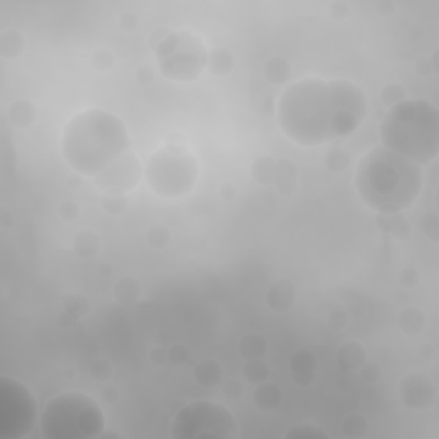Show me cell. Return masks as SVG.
Segmentation results:
<instances>
[{"instance_id":"28","label":"cell","mask_w":439,"mask_h":439,"mask_svg":"<svg viewBox=\"0 0 439 439\" xmlns=\"http://www.w3.org/2000/svg\"><path fill=\"white\" fill-rule=\"evenodd\" d=\"M245 381L250 384L265 383L270 378V367L265 362V359H253V361H245L244 367H242Z\"/></svg>"},{"instance_id":"9","label":"cell","mask_w":439,"mask_h":439,"mask_svg":"<svg viewBox=\"0 0 439 439\" xmlns=\"http://www.w3.org/2000/svg\"><path fill=\"white\" fill-rule=\"evenodd\" d=\"M38 421V403L31 390L18 379L0 378V439H23Z\"/></svg>"},{"instance_id":"7","label":"cell","mask_w":439,"mask_h":439,"mask_svg":"<svg viewBox=\"0 0 439 439\" xmlns=\"http://www.w3.org/2000/svg\"><path fill=\"white\" fill-rule=\"evenodd\" d=\"M170 436L174 439H236L239 438V425L225 405L211 400H196L184 405L174 417Z\"/></svg>"},{"instance_id":"27","label":"cell","mask_w":439,"mask_h":439,"mask_svg":"<svg viewBox=\"0 0 439 439\" xmlns=\"http://www.w3.org/2000/svg\"><path fill=\"white\" fill-rule=\"evenodd\" d=\"M275 165H277V160L271 157H259L253 162L250 165V177L254 179V182L259 184V186H273L275 181Z\"/></svg>"},{"instance_id":"13","label":"cell","mask_w":439,"mask_h":439,"mask_svg":"<svg viewBox=\"0 0 439 439\" xmlns=\"http://www.w3.org/2000/svg\"><path fill=\"white\" fill-rule=\"evenodd\" d=\"M297 299L295 283L288 278H278L266 292V306L277 314H283L294 307Z\"/></svg>"},{"instance_id":"45","label":"cell","mask_w":439,"mask_h":439,"mask_svg":"<svg viewBox=\"0 0 439 439\" xmlns=\"http://www.w3.org/2000/svg\"><path fill=\"white\" fill-rule=\"evenodd\" d=\"M350 14V6L344 0H337V2H333L332 6H329V16L334 21H344L349 18Z\"/></svg>"},{"instance_id":"32","label":"cell","mask_w":439,"mask_h":439,"mask_svg":"<svg viewBox=\"0 0 439 439\" xmlns=\"http://www.w3.org/2000/svg\"><path fill=\"white\" fill-rule=\"evenodd\" d=\"M100 204H102L103 211L108 213V215L117 216L120 213L125 211L127 208L129 201L125 198V194H114V192H103L102 199H100Z\"/></svg>"},{"instance_id":"22","label":"cell","mask_w":439,"mask_h":439,"mask_svg":"<svg viewBox=\"0 0 439 439\" xmlns=\"http://www.w3.org/2000/svg\"><path fill=\"white\" fill-rule=\"evenodd\" d=\"M73 250L78 258L91 259L100 250V237L93 230H79L73 239Z\"/></svg>"},{"instance_id":"15","label":"cell","mask_w":439,"mask_h":439,"mask_svg":"<svg viewBox=\"0 0 439 439\" xmlns=\"http://www.w3.org/2000/svg\"><path fill=\"white\" fill-rule=\"evenodd\" d=\"M297 179L299 170L294 160L290 158H278L275 165V181L273 186L282 196H292L297 189Z\"/></svg>"},{"instance_id":"17","label":"cell","mask_w":439,"mask_h":439,"mask_svg":"<svg viewBox=\"0 0 439 439\" xmlns=\"http://www.w3.org/2000/svg\"><path fill=\"white\" fill-rule=\"evenodd\" d=\"M282 390H280L277 384L270 381L256 384V390L253 393V401L254 405H256V408L266 413L278 411L280 405H282Z\"/></svg>"},{"instance_id":"41","label":"cell","mask_w":439,"mask_h":439,"mask_svg":"<svg viewBox=\"0 0 439 439\" xmlns=\"http://www.w3.org/2000/svg\"><path fill=\"white\" fill-rule=\"evenodd\" d=\"M221 391H223V395L227 396L228 400H240L242 395H244V384H242L239 379H228V381L221 386Z\"/></svg>"},{"instance_id":"44","label":"cell","mask_w":439,"mask_h":439,"mask_svg":"<svg viewBox=\"0 0 439 439\" xmlns=\"http://www.w3.org/2000/svg\"><path fill=\"white\" fill-rule=\"evenodd\" d=\"M359 373H361L362 381L367 384H374L379 379V376H381V371H379V367L376 366V364H367V362L359 369Z\"/></svg>"},{"instance_id":"37","label":"cell","mask_w":439,"mask_h":439,"mask_svg":"<svg viewBox=\"0 0 439 439\" xmlns=\"http://www.w3.org/2000/svg\"><path fill=\"white\" fill-rule=\"evenodd\" d=\"M285 438H329V434L324 429H321L319 425L300 424L288 429Z\"/></svg>"},{"instance_id":"36","label":"cell","mask_w":439,"mask_h":439,"mask_svg":"<svg viewBox=\"0 0 439 439\" xmlns=\"http://www.w3.org/2000/svg\"><path fill=\"white\" fill-rule=\"evenodd\" d=\"M419 228L421 232L428 237L429 240H433L434 244L439 242V216L436 213H424L419 220Z\"/></svg>"},{"instance_id":"51","label":"cell","mask_w":439,"mask_h":439,"mask_svg":"<svg viewBox=\"0 0 439 439\" xmlns=\"http://www.w3.org/2000/svg\"><path fill=\"white\" fill-rule=\"evenodd\" d=\"M376 11L381 16H391L395 14L396 6L393 0H379V2H376Z\"/></svg>"},{"instance_id":"8","label":"cell","mask_w":439,"mask_h":439,"mask_svg":"<svg viewBox=\"0 0 439 439\" xmlns=\"http://www.w3.org/2000/svg\"><path fill=\"white\" fill-rule=\"evenodd\" d=\"M158 69L175 83H192L208 64V50L198 36L187 31H170L157 48Z\"/></svg>"},{"instance_id":"19","label":"cell","mask_w":439,"mask_h":439,"mask_svg":"<svg viewBox=\"0 0 439 439\" xmlns=\"http://www.w3.org/2000/svg\"><path fill=\"white\" fill-rule=\"evenodd\" d=\"M112 294H114V299L120 306H134L136 302H139L141 295H143V287H141L139 280L134 277H124L117 280Z\"/></svg>"},{"instance_id":"2","label":"cell","mask_w":439,"mask_h":439,"mask_svg":"<svg viewBox=\"0 0 439 439\" xmlns=\"http://www.w3.org/2000/svg\"><path fill=\"white\" fill-rule=\"evenodd\" d=\"M424 172L417 165L384 146H376L361 158L355 172V189L367 208L378 213H403L419 199Z\"/></svg>"},{"instance_id":"30","label":"cell","mask_w":439,"mask_h":439,"mask_svg":"<svg viewBox=\"0 0 439 439\" xmlns=\"http://www.w3.org/2000/svg\"><path fill=\"white\" fill-rule=\"evenodd\" d=\"M324 163H326V169H328L329 172L342 174L350 166V163H352V157H350V153L345 152V149L333 148L324 154Z\"/></svg>"},{"instance_id":"26","label":"cell","mask_w":439,"mask_h":439,"mask_svg":"<svg viewBox=\"0 0 439 439\" xmlns=\"http://www.w3.org/2000/svg\"><path fill=\"white\" fill-rule=\"evenodd\" d=\"M263 74L271 85H283L290 78V64H288L285 57L273 55L266 60L265 67H263Z\"/></svg>"},{"instance_id":"50","label":"cell","mask_w":439,"mask_h":439,"mask_svg":"<svg viewBox=\"0 0 439 439\" xmlns=\"http://www.w3.org/2000/svg\"><path fill=\"white\" fill-rule=\"evenodd\" d=\"M416 73L419 74V76L425 78V76H429V74L436 73V70H434V67L433 64H430L429 58H419L416 64Z\"/></svg>"},{"instance_id":"52","label":"cell","mask_w":439,"mask_h":439,"mask_svg":"<svg viewBox=\"0 0 439 439\" xmlns=\"http://www.w3.org/2000/svg\"><path fill=\"white\" fill-rule=\"evenodd\" d=\"M136 78H137V81L141 83V85H148V83L153 81L152 69H149L148 65L139 67V69H137V73H136Z\"/></svg>"},{"instance_id":"43","label":"cell","mask_w":439,"mask_h":439,"mask_svg":"<svg viewBox=\"0 0 439 439\" xmlns=\"http://www.w3.org/2000/svg\"><path fill=\"white\" fill-rule=\"evenodd\" d=\"M347 323H349V314H347L345 311H342V309H334V311L329 312L328 316V326L334 332H340V329H344Z\"/></svg>"},{"instance_id":"24","label":"cell","mask_w":439,"mask_h":439,"mask_svg":"<svg viewBox=\"0 0 439 439\" xmlns=\"http://www.w3.org/2000/svg\"><path fill=\"white\" fill-rule=\"evenodd\" d=\"M239 354L245 361L253 359H265L268 354V340L261 333H248L240 338Z\"/></svg>"},{"instance_id":"34","label":"cell","mask_w":439,"mask_h":439,"mask_svg":"<svg viewBox=\"0 0 439 439\" xmlns=\"http://www.w3.org/2000/svg\"><path fill=\"white\" fill-rule=\"evenodd\" d=\"M381 100L384 107L391 108L398 105L403 100H407V91H405V88L400 83H388L381 90Z\"/></svg>"},{"instance_id":"42","label":"cell","mask_w":439,"mask_h":439,"mask_svg":"<svg viewBox=\"0 0 439 439\" xmlns=\"http://www.w3.org/2000/svg\"><path fill=\"white\" fill-rule=\"evenodd\" d=\"M58 216L64 221H76L79 218V206L76 201H64L58 206Z\"/></svg>"},{"instance_id":"20","label":"cell","mask_w":439,"mask_h":439,"mask_svg":"<svg viewBox=\"0 0 439 439\" xmlns=\"http://www.w3.org/2000/svg\"><path fill=\"white\" fill-rule=\"evenodd\" d=\"M9 122L14 125L16 129H28L35 124L38 112H36L35 103L29 102V100H16L14 103L9 107Z\"/></svg>"},{"instance_id":"48","label":"cell","mask_w":439,"mask_h":439,"mask_svg":"<svg viewBox=\"0 0 439 439\" xmlns=\"http://www.w3.org/2000/svg\"><path fill=\"white\" fill-rule=\"evenodd\" d=\"M102 398L107 401V403H117L120 398V390L115 386V384H105L102 388Z\"/></svg>"},{"instance_id":"12","label":"cell","mask_w":439,"mask_h":439,"mask_svg":"<svg viewBox=\"0 0 439 439\" xmlns=\"http://www.w3.org/2000/svg\"><path fill=\"white\" fill-rule=\"evenodd\" d=\"M317 369V359L311 350H297L288 359V371L290 378L297 386L307 388L314 383Z\"/></svg>"},{"instance_id":"25","label":"cell","mask_w":439,"mask_h":439,"mask_svg":"<svg viewBox=\"0 0 439 439\" xmlns=\"http://www.w3.org/2000/svg\"><path fill=\"white\" fill-rule=\"evenodd\" d=\"M233 64H236V60H233L232 52L228 48L216 47L211 52H208L206 69L215 76H227V74L232 73Z\"/></svg>"},{"instance_id":"1","label":"cell","mask_w":439,"mask_h":439,"mask_svg":"<svg viewBox=\"0 0 439 439\" xmlns=\"http://www.w3.org/2000/svg\"><path fill=\"white\" fill-rule=\"evenodd\" d=\"M369 102L361 86L347 79L306 78L283 91L277 105L282 132L300 146H323L361 127Z\"/></svg>"},{"instance_id":"16","label":"cell","mask_w":439,"mask_h":439,"mask_svg":"<svg viewBox=\"0 0 439 439\" xmlns=\"http://www.w3.org/2000/svg\"><path fill=\"white\" fill-rule=\"evenodd\" d=\"M367 352L361 342L349 340L338 347L337 362L344 371H359L366 364Z\"/></svg>"},{"instance_id":"18","label":"cell","mask_w":439,"mask_h":439,"mask_svg":"<svg viewBox=\"0 0 439 439\" xmlns=\"http://www.w3.org/2000/svg\"><path fill=\"white\" fill-rule=\"evenodd\" d=\"M192 376L203 388H215L221 383L223 373H221V366L215 359L204 357L194 364Z\"/></svg>"},{"instance_id":"3","label":"cell","mask_w":439,"mask_h":439,"mask_svg":"<svg viewBox=\"0 0 439 439\" xmlns=\"http://www.w3.org/2000/svg\"><path fill=\"white\" fill-rule=\"evenodd\" d=\"M131 146L124 120L103 108L74 115L62 134V157L79 175L96 177Z\"/></svg>"},{"instance_id":"47","label":"cell","mask_w":439,"mask_h":439,"mask_svg":"<svg viewBox=\"0 0 439 439\" xmlns=\"http://www.w3.org/2000/svg\"><path fill=\"white\" fill-rule=\"evenodd\" d=\"M137 23H139V19H137V16L134 14V12H124L119 18V26L122 28L124 31H134V29L137 28Z\"/></svg>"},{"instance_id":"49","label":"cell","mask_w":439,"mask_h":439,"mask_svg":"<svg viewBox=\"0 0 439 439\" xmlns=\"http://www.w3.org/2000/svg\"><path fill=\"white\" fill-rule=\"evenodd\" d=\"M237 196H239V189H237V186H233L232 182L227 184H221L220 186V198L223 201H233L237 199Z\"/></svg>"},{"instance_id":"46","label":"cell","mask_w":439,"mask_h":439,"mask_svg":"<svg viewBox=\"0 0 439 439\" xmlns=\"http://www.w3.org/2000/svg\"><path fill=\"white\" fill-rule=\"evenodd\" d=\"M149 362L154 364V366H163V364L169 362V355H166V349L162 345H154L149 349L148 352Z\"/></svg>"},{"instance_id":"33","label":"cell","mask_w":439,"mask_h":439,"mask_svg":"<svg viewBox=\"0 0 439 439\" xmlns=\"http://www.w3.org/2000/svg\"><path fill=\"white\" fill-rule=\"evenodd\" d=\"M90 300L86 299V297L73 294L69 297H65L64 300V311L69 316L73 317H85L88 316V312H90Z\"/></svg>"},{"instance_id":"6","label":"cell","mask_w":439,"mask_h":439,"mask_svg":"<svg viewBox=\"0 0 439 439\" xmlns=\"http://www.w3.org/2000/svg\"><path fill=\"white\" fill-rule=\"evenodd\" d=\"M199 165L186 146L166 144L149 157L144 177L149 189L160 198H182L196 186Z\"/></svg>"},{"instance_id":"40","label":"cell","mask_w":439,"mask_h":439,"mask_svg":"<svg viewBox=\"0 0 439 439\" xmlns=\"http://www.w3.org/2000/svg\"><path fill=\"white\" fill-rule=\"evenodd\" d=\"M419 282H421V275H419V271L416 270V268L408 266V268H403V270L400 271V275H398L400 287L416 288L417 285H419Z\"/></svg>"},{"instance_id":"39","label":"cell","mask_w":439,"mask_h":439,"mask_svg":"<svg viewBox=\"0 0 439 439\" xmlns=\"http://www.w3.org/2000/svg\"><path fill=\"white\" fill-rule=\"evenodd\" d=\"M166 355H169V364L172 366H184L186 362H189L191 352L184 344H175L166 349Z\"/></svg>"},{"instance_id":"14","label":"cell","mask_w":439,"mask_h":439,"mask_svg":"<svg viewBox=\"0 0 439 439\" xmlns=\"http://www.w3.org/2000/svg\"><path fill=\"white\" fill-rule=\"evenodd\" d=\"M376 227L396 240H407L412 236V225L401 213H378Z\"/></svg>"},{"instance_id":"4","label":"cell","mask_w":439,"mask_h":439,"mask_svg":"<svg viewBox=\"0 0 439 439\" xmlns=\"http://www.w3.org/2000/svg\"><path fill=\"white\" fill-rule=\"evenodd\" d=\"M381 146L417 165H429L439 153V112L428 100H403L388 108L379 125Z\"/></svg>"},{"instance_id":"23","label":"cell","mask_w":439,"mask_h":439,"mask_svg":"<svg viewBox=\"0 0 439 439\" xmlns=\"http://www.w3.org/2000/svg\"><path fill=\"white\" fill-rule=\"evenodd\" d=\"M24 48H26V40L18 29L11 28L0 33V55L4 58H9V60L18 58L23 55Z\"/></svg>"},{"instance_id":"21","label":"cell","mask_w":439,"mask_h":439,"mask_svg":"<svg viewBox=\"0 0 439 439\" xmlns=\"http://www.w3.org/2000/svg\"><path fill=\"white\" fill-rule=\"evenodd\" d=\"M396 323H398V329L401 333L408 334V337H416V334H421L425 329L428 317L419 307H405L398 314Z\"/></svg>"},{"instance_id":"11","label":"cell","mask_w":439,"mask_h":439,"mask_svg":"<svg viewBox=\"0 0 439 439\" xmlns=\"http://www.w3.org/2000/svg\"><path fill=\"white\" fill-rule=\"evenodd\" d=\"M436 384L428 374L412 371L398 383V398L411 411H425L436 401Z\"/></svg>"},{"instance_id":"10","label":"cell","mask_w":439,"mask_h":439,"mask_svg":"<svg viewBox=\"0 0 439 439\" xmlns=\"http://www.w3.org/2000/svg\"><path fill=\"white\" fill-rule=\"evenodd\" d=\"M141 169L139 158L132 149H127L122 157L108 165L103 172H100L95 177V184L100 191L114 192V194H127L141 181Z\"/></svg>"},{"instance_id":"5","label":"cell","mask_w":439,"mask_h":439,"mask_svg":"<svg viewBox=\"0 0 439 439\" xmlns=\"http://www.w3.org/2000/svg\"><path fill=\"white\" fill-rule=\"evenodd\" d=\"M40 429L45 439H98L105 430V416L90 395L67 391L45 405Z\"/></svg>"},{"instance_id":"35","label":"cell","mask_w":439,"mask_h":439,"mask_svg":"<svg viewBox=\"0 0 439 439\" xmlns=\"http://www.w3.org/2000/svg\"><path fill=\"white\" fill-rule=\"evenodd\" d=\"M90 374L93 376L96 381L108 383L112 376H114V364L105 357H96L95 361L90 364Z\"/></svg>"},{"instance_id":"29","label":"cell","mask_w":439,"mask_h":439,"mask_svg":"<svg viewBox=\"0 0 439 439\" xmlns=\"http://www.w3.org/2000/svg\"><path fill=\"white\" fill-rule=\"evenodd\" d=\"M369 430V422L361 413H350L342 422V434L347 438H364Z\"/></svg>"},{"instance_id":"38","label":"cell","mask_w":439,"mask_h":439,"mask_svg":"<svg viewBox=\"0 0 439 439\" xmlns=\"http://www.w3.org/2000/svg\"><path fill=\"white\" fill-rule=\"evenodd\" d=\"M91 64L98 73H107L115 64V55L112 50L108 48H98L91 57Z\"/></svg>"},{"instance_id":"31","label":"cell","mask_w":439,"mask_h":439,"mask_svg":"<svg viewBox=\"0 0 439 439\" xmlns=\"http://www.w3.org/2000/svg\"><path fill=\"white\" fill-rule=\"evenodd\" d=\"M172 240V233H170V228L165 227L162 223H154L148 228V233H146V242H148L149 248L160 250L165 249L166 245L170 244Z\"/></svg>"}]
</instances>
